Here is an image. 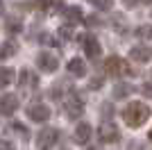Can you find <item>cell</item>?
<instances>
[{"label": "cell", "mask_w": 152, "mask_h": 150, "mask_svg": "<svg viewBox=\"0 0 152 150\" xmlns=\"http://www.w3.org/2000/svg\"><path fill=\"white\" fill-rule=\"evenodd\" d=\"M150 118V107L143 105V102H129V105L123 109V121H125L129 127H141V125L145 123Z\"/></svg>", "instance_id": "cell-1"}, {"label": "cell", "mask_w": 152, "mask_h": 150, "mask_svg": "<svg viewBox=\"0 0 152 150\" xmlns=\"http://www.w3.org/2000/svg\"><path fill=\"white\" fill-rule=\"evenodd\" d=\"M104 71L109 75H114V77H121V75H129L132 68H129V64L121 57H109L107 62H104Z\"/></svg>", "instance_id": "cell-2"}, {"label": "cell", "mask_w": 152, "mask_h": 150, "mask_svg": "<svg viewBox=\"0 0 152 150\" xmlns=\"http://www.w3.org/2000/svg\"><path fill=\"white\" fill-rule=\"evenodd\" d=\"M98 137H100L104 143H116V141H121V130H118V125H114L107 118L98 127Z\"/></svg>", "instance_id": "cell-3"}, {"label": "cell", "mask_w": 152, "mask_h": 150, "mask_svg": "<svg viewBox=\"0 0 152 150\" xmlns=\"http://www.w3.org/2000/svg\"><path fill=\"white\" fill-rule=\"evenodd\" d=\"M64 109L68 114V118H77V116L84 114V102H82V98H77L75 93H68L64 98Z\"/></svg>", "instance_id": "cell-4"}, {"label": "cell", "mask_w": 152, "mask_h": 150, "mask_svg": "<svg viewBox=\"0 0 152 150\" xmlns=\"http://www.w3.org/2000/svg\"><path fill=\"white\" fill-rule=\"evenodd\" d=\"M27 116L34 123H45V121L50 118V107L43 105V102H34V105L27 107Z\"/></svg>", "instance_id": "cell-5"}, {"label": "cell", "mask_w": 152, "mask_h": 150, "mask_svg": "<svg viewBox=\"0 0 152 150\" xmlns=\"http://www.w3.org/2000/svg\"><path fill=\"white\" fill-rule=\"evenodd\" d=\"M37 66H39L41 73H55V71L59 68V59L55 55H50V52H39Z\"/></svg>", "instance_id": "cell-6"}, {"label": "cell", "mask_w": 152, "mask_h": 150, "mask_svg": "<svg viewBox=\"0 0 152 150\" xmlns=\"http://www.w3.org/2000/svg\"><path fill=\"white\" fill-rule=\"evenodd\" d=\"M59 137H61V132H59V130H55V127H45V130L39 132L37 146H39V148H50V146H55L59 141Z\"/></svg>", "instance_id": "cell-7"}, {"label": "cell", "mask_w": 152, "mask_h": 150, "mask_svg": "<svg viewBox=\"0 0 152 150\" xmlns=\"http://www.w3.org/2000/svg\"><path fill=\"white\" fill-rule=\"evenodd\" d=\"M16 109H18V96H14V93L0 96V112L5 116H12Z\"/></svg>", "instance_id": "cell-8"}, {"label": "cell", "mask_w": 152, "mask_h": 150, "mask_svg": "<svg viewBox=\"0 0 152 150\" xmlns=\"http://www.w3.org/2000/svg\"><path fill=\"white\" fill-rule=\"evenodd\" d=\"M129 59H134V62H141V64H145L152 59V48L150 46H134L132 50H129Z\"/></svg>", "instance_id": "cell-9"}, {"label": "cell", "mask_w": 152, "mask_h": 150, "mask_svg": "<svg viewBox=\"0 0 152 150\" xmlns=\"http://www.w3.org/2000/svg\"><path fill=\"white\" fill-rule=\"evenodd\" d=\"M84 52L89 59H98L102 55V48H100V41L95 37H84Z\"/></svg>", "instance_id": "cell-10"}, {"label": "cell", "mask_w": 152, "mask_h": 150, "mask_svg": "<svg viewBox=\"0 0 152 150\" xmlns=\"http://www.w3.org/2000/svg\"><path fill=\"white\" fill-rule=\"evenodd\" d=\"M91 134H93V127L89 123H77V127H75V141L77 143H89Z\"/></svg>", "instance_id": "cell-11"}, {"label": "cell", "mask_w": 152, "mask_h": 150, "mask_svg": "<svg viewBox=\"0 0 152 150\" xmlns=\"http://www.w3.org/2000/svg\"><path fill=\"white\" fill-rule=\"evenodd\" d=\"M37 87H39L37 75L32 73V71L23 68V71H20V89H37Z\"/></svg>", "instance_id": "cell-12"}, {"label": "cell", "mask_w": 152, "mask_h": 150, "mask_svg": "<svg viewBox=\"0 0 152 150\" xmlns=\"http://www.w3.org/2000/svg\"><path fill=\"white\" fill-rule=\"evenodd\" d=\"M68 73L70 75H75V77H84V75H86V66H84V62L82 59H70L68 62Z\"/></svg>", "instance_id": "cell-13"}, {"label": "cell", "mask_w": 152, "mask_h": 150, "mask_svg": "<svg viewBox=\"0 0 152 150\" xmlns=\"http://www.w3.org/2000/svg\"><path fill=\"white\" fill-rule=\"evenodd\" d=\"M14 77H16L14 68H9V66H0V89L9 87V84L14 82Z\"/></svg>", "instance_id": "cell-14"}, {"label": "cell", "mask_w": 152, "mask_h": 150, "mask_svg": "<svg viewBox=\"0 0 152 150\" xmlns=\"http://www.w3.org/2000/svg\"><path fill=\"white\" fill-rule=\"evenodd\" d=\"M61 14L70 21V23H80V21L84 18V16H82V9H80V7H64V12H61Z\"/></svg>", "instance_id": "cell-15"}, {"label": "cell", "mask_w": 152, "mask_h": 150, "mask_svg": "<svg viewBox=\"0 0 152 150\" xmlns=\"http://www.w3.org/2000/svg\"><path fill=\"white\" fill-rule=\"evenodd\" d=\"M132 93V87L129 84H125V82H118L114 87V98H125V96Z\"/></svg>", "instance_id": "cell-16"}, {"label": "cell", "mask_w": 152, "mask_h": 150, "mask_svg": "<svg viewBox=\"0 0 152 150\" xmlns=\"http://www.w3.org/2000/svg\"><path fill=\"white\" fill-rule=\"evenodd\" d=\"M12 55H16V43H5V46H0V62L2 59H7V57H12Z\"/></svg>", "instance_id": "cell-17"}, {"label": "cell", "mask_w": 152, "mask_h": 150, "mask_svg": "<svg viewBox=\"0 0 152 150\" xmlns=\"http://www.w3.org/2000/svg\"><path fill=\"white\" fill-rule=\"evenodd\" d=\"M73 34H75V32H73V27H70V25H61V27H59V39H64V41L73 39Z\"/></svg>", "instance_id": "cell-18"}, {"label": "cell", "mask_w": 152, "mask_h": 150, "mask_svg": "<svg viewBox=\"0 0 152 150\" xmlns=\"http://www.w3.org/2000/svg\"><path fill=\"white\" fill-rule=\"evenodd\" d=\"M136 37H141V39H150V37H152V25H141L139 30H136Z\"/></svg>", "instance_id": "cell-19"}, {"label": "cell", "mask_w": 152, "mask_h": 150, "mask_svg": "<svg viewBox=\"0 0 152 150\" xmlns=\"http://www.w3.org/2000/svg\"><path fill=\"white\" fill-rule=\"evenodd\" d=\"M91 5H95L98 9H102V12H107V9H111V0H89Z\"/></svg>", "instance_id": "cell-20"}, {"label": "cell", "mask_w": 152, "mask_h": 150, "mask_svg": "<svg viewBox=\"0 0 152 150\" xmlns=\"http://www.w3.org/2000/svg\"><path fill=\"white\" fill-rule=\"evenodd\" d=\"M66 89H70V84H55V87H52V96L59 100V98L64 96V91H66Z\"/></svg>", "instance_id": "cell-21"}, {"label": "cell", "mask_w": 152, "mask_h": 150, "mask_svg": "<svg viewBox=\"0 0 152 150\" xmlns=\"http://www.w3.org/2000/svg\"><path fill=\"white\" fill-rule=\"evenodd\" d=\"M12 127H14V130H16V132H18V134H20V137H23V139H27V134H30V130H27L25 125H20V123H14Z\"/></svg>", "instance_id": "cell-22"}, {"label": "cell", "mask_w": 152, "mask_h": 150, "mask_svg": "<svg viewBox=\"0 0 152 150\" xmlns=\"http://www.w3.org/2000/svg\"><path fill=\"white\" fill-rule=\"evenodd\" d=\"M7 30H9V32H18L20 23H18V21H9V23H7Z\"/></svg>", "instance_id": "cell-23"}, {"label": "cell", "mask_w": 152, "mask_h": 150, "mask_svg": "<svg viewBox=\"0 0 152 150\" xmlns=\"http://www.w3.org/2000/svg\"><path fill=\"white\" fill-rule=\"evenodd\" d=\"M141 91H143V93H145L148 98H152V84H150V82H145V84L141 87Z\"/></svg>", "instance_id": "cell-24"}, {"label": "cell", "mask_w": 152, "mask_h": 150, "mask_svg": "<svg viewBox=\"0 0 152 150\" xmlns=\"http://www.w3.org/2000/svg\"><path fill=\"white\" fill-rule=\"evenodd\" d=\"M89 87H91V89H100V87H102V80H100V77H93Z\"/></svg>", "instance_id": "cell-25"}, {"label": "cell", "mask_w": 152, "mask_h": 150, "mask_svg": "<svg viewBox=\"0 0 152 150\" xmlns=\"http://www.w3.org/2000/svg\"><path fill=\"white\" fill-rule=\"evenodd\" d=\"M0 148H14V143L9 139H0Z\"/></svg>", "instance_id": "cell-26"}, {"label": "cell", "mask_w": 152, "mask_h": 150, "mask_svg": "<svg viewBox=\"0 0 152 150\" xmlns=\"http://www.w3.org/2000/svg\"><path fill=\"white\" fill-rule=\"evenodd\" d=\"M102 114H104V118H109V114H111V105H102Z\"/></svg>", "instance_id": "cell-27"}, {"label": "cell", "mask_w": 152, "mask_h": 150, "mask_svg": "<svg viewBox=\"0 0 152 150\" xmlns=\"http://www.w3.org/2000/svg\"><path fill=\"white\" fill-rule=\"evenodd\" d=\"M123 2H125V5H129V7H134V5H139L141 0H123Z\"/></svg>", "instance_id": "cell-28"}, {"label": "cell", "mask_w": 152, "mask_h": 150, "mask_svg": "<svg viewBox=\"0 0 152 150\" xmlns=\"http://www.w3.org/2000/svg\"><path fill=\"white\" fill-rule=\"evenodd\" d=\"M39 5H41V9H45V7L50 5V0H39Z\"/></svg>", "instance_id": "cell-29"}, {"label": "cell", "mask_w": 152, "mask_h": 150, "mask_svg": "<svg viewBox=\"0 0 152 150\" xmlns=\"http://www.w3.org/2000/svg\"><path fill=\"white\" fill-rule=\"evenodd\" d=\"M141 2H145V5H152V0H141Z\"/></svg>", "instance_id": "cell-30"}, {"label": "cell", "mask_w": 152, "mask_h": 150, "mask_svg": "<svg viewBox=\"0 0 152 150\" xmlns=\"http://www.w3.org/2000/svg\"><path fill=\"white\" fill-rule=\"evenodd\" d=\"M150 141H152V130H150Z\"/></svg>", "instance_id": "cell-31"}]
</instances>
